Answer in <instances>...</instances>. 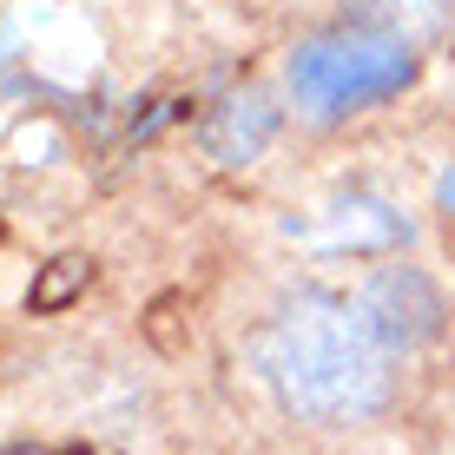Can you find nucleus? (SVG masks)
Masks as SVG:
<instances>
[{"label": "nucleus", "mask_w": 455, "mask_h": 455, "mask_svg": "<svg viewBox=\"0 0 455 455\" xmlns=\"http://www.w3.org/2000/svg\"><path fill=\"white\" fill-rule=\"evenodd\" d=\"M258 363L291 410H304L317 422H343V416H363L383 403L376 331L337 304H297L291 317H277L271 337L258 343Z\"/></svg>", "instance_id": "nucleus-1"}, {"label": "nucleus", "mask_w": 455, "mask_h": 455, "mask_svg": "<svg viewBox=\"0 0 455 455\" xmlns=\"http://www.w3.org/2000/svg\"><path fill=\"white\" fill-rule=\"evenodd\" d=\"M410 80V46L376 40V34H350V40H323L297 60V92H304L317 113L337 106H363L376 92Z\"/></svg>", "instance_id": "nucleus-2"}, {"label": "nucleus", "mask_w": 455, "mask_h": 455, "mask_svg": "<svg viewBox=\"0 0 455 455\" xmlns=\"http://www.w3.org/2000/svg\"><path fill=\"white\" fill-rule=\"evenodd\" d=\"M443 7H449V0H350L356 20L389 27V34H422V27L443 20Z\"/></svg>", "instance_id": "nucleus-3"}]
</instances>
